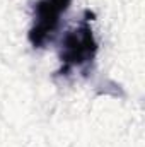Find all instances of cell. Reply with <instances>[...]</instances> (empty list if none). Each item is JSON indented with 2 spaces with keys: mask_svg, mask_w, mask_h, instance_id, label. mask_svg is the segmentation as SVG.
<instances>
[{
  "mask_svg": "<svg viewBox=\"0 0 145 147\" xmlns=\"http://www.w3.org/2000/svg\"><path fill=\"white\" fill-rule=\"evenodd\" d=\"M96 50H97V46H96V41L92 36V29L89 26V19H84L77 29L70 31L63 38L62 53H60V58L65 63L63 72L67 74L68 69H72V67L89 65L96 55Z\"/></svg>",
  "mask_w": 145,
  "mask_h": 147,
  "instance_id": "obj_1",
  "label": "cell"
},
{
  "mask_svg": "<svg viewBox=\"0 0 145 147\" xmlns=\"http://www.w3.org/2000/svg\"><path fill=\"white\" fill-rule=\"evenodd\" d=\"M72 0H39L34 7V26L29 33V41L43 48V45L51 39L58 28L60 16L68 9Z\"/></svg>",
  "mask_w": 145,
  "mask_h": 147,
  "instance_id": "obj_2",
  "label": "cell"
}]
</instances>
